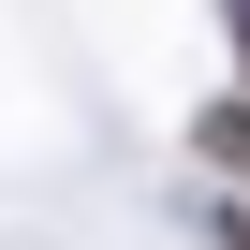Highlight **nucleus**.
Listing matches in <instances>:
<instances>
[{"label": "nucleus", "mask_w": 250, "mask_h": 250, "mask_svg": "<svg viewBox=\"0 0 250 250\" xmlns=\"http://www.w3.org/2000/svg\"><path fill=\"white\" fill-rule=\"evenodd\" d=\"M206 235H221V250H250V191H235V206H206Z\"/></svg>", "instance_id": "1"}]
</instances>
